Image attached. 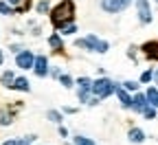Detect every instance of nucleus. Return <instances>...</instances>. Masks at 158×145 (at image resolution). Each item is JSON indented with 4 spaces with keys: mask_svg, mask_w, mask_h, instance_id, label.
I'll return each mask as SVG.
<instances>
[{
    "mask_svg": "<svg viewBox=\"0 0 158 145\" xmlns=\"http://www.w3.org/2000/svg\"><path fill=\"white\" fill-rule=\"evenodd\" d=\"M2 145H20V139H11V141H5Z\"/></svg>",
    "mask_w": 158,
    "mask_h": 145,
    "instance_id": "nucleus-29",
    "label": "nucleus"
},
{
    "mask_svg": "<svg viewBox=\"0 0 158 145\" xmlns=\"http://www.w3.org/2000/svg\"><path fill=\"white\" fill-rule=\"evenodd\" d=\"M53 123H62V112H57V110H48V114H46Z\"/></svg>",
    "mask_w": 158,
    "mask_h": 145,
    "instance_id": "nucleus-18",
    "label": "nucleus"
},
{
    "mask_svg": "<svg viewBox=\"0 0 158 145\" xmlns=\"http://www.w3.org/2000/svg\"><path fill=\"white\" fill-rule=\"evenodd\" d=\"M59 81H62V86L73 88V77H70V75H59Z\"/></svg>",
    "mask_w": 158,
    "mask_h": 145,
    "instance_id": "nucleus-21",
    "label": "nucleus"
},
{
    "mask_svg": "<svg viewBox=\"0 0 158 145\" xmlns=\"http://www.w3.org/2000/svg\"><path fill=\"white\" fill-rule=\"evenodd\" d=\"M11 88H13V90H20V92H29V90H31L27 77H15V81H13V86H11Z\"/></svg>",
    "mask_w": 158,
    "mask_h": 145,
    "instance_id": "nucleus-11",
    "label": "nucleus"
},
{
    "mask_svg": "<svg viewBox=\"0 0 158 145\" xmlns=\"http://www.w3.org/2000/svg\"><path fill=\"white\" fill-rule=\"evenodd\" d=\"M147 106H149V101H147V95H143V92H136V95L132 97V108H134L136 112H143Z\"/></svg>",
    "mask_w": 158,
    "mask_h": 145,
    "instance_id": "nucleus-9",
    "label": "nucleus"
},
{
    "mask_svg": "<svg viewBox=\"0 0 158 145\" xmlns=\"http://www.w3.org/2000/svg\"><path fill=\"white\" fill-rule=\"evenodd\" d=\"M13 7L9 5V2H5V0H0V13H2V15H13Z\"/></svg>",
    "mask_w": 158,
    "mask_h": 145,
    "instance_id": "nucleus-17",
    "label": "nucleus"
},
{
    "mask_svg": "<svg viewBox=\"0 0 158 145\" xmlns=\"http://www.w3.org/2000/svg\"><path fill=\"white\" fill-rule=\"evenodd\" d=\"M75 20V5L73 0H62L53 11H51V22L57 27V29H64L66 24H70Z\"/></svg>",
    "mask_w": 158,
    "mask_h": 145,
    "instance_id": "nucleus-1",
    "label": "nucleus"
},
{
    "mask_svg": "<svg viewBox=\"0 0 158 145\" xmlns=\"http://www.w3.org/2000/svg\"><path fill=\"white\" fill-rule=\"evenodd\" d=\"M116 97H118V101H121L123 108H132V97L127 95L125 88H118V86H116Z\"/></svg>",
    "mask_w": 158,
    "mask_h": 145,
    "instance_id": "nucleus-10",
    "label": "nucleus"
},
{
    "mask_svg": "<svg viewBox=\"0 0 158 145\" xmlns=\"http://www.w3.org/2000/svg\"><path fill=\"white\" fill-rule=\"evenodd\" d=\"M123 88H125V90H130V92H136V90H138V84H136V81H125Z\"/></svg>",
    "mask_w": 158,
    "mask_h": 145,
    "instance_id": "nucleus-25",
    "label": "nucleus"
},
{
    "mask_svg": "<svg viewBox=\"0 0 158 145\" xmlns=\"http://www.w3.org/2000/svg\"><path fill=\"white\" fill-rule=\"evenodd\" d=\"M156 2H158V0H156Z\"/></svg>",
    "mask_w": 158,
    "mask_h": 145,
    "instance_id": "nucleus-33",
    "label": "nucleus"
},
{
    "mask_svg": "<svg viewBox=\"0 0 158 145\" xmlns=\"http://www.w3.org/2000/svg\"><path fill=\"white\" fill-rule=\"evenodd\" d=\"M75 44H77L79 49H84V51L97 53V46H99V37H97V35H86V37H79Z\"/></svg>",
    "mask_w": 158,
    "mask_h": 145,
    "instance_id": "nucleus-7",
    "label": "nucleus"
},
{
    "mask_svg": "<svg viewBox=\"0 0 158 145\" xmlns=\"http://www.w3.org/2000/svg\"><path fill=\"white\" fill-rule=\"evenodd\" d=\"M48 46H51V49H55V51H62V49H64V42H62V37L55 33V35H51V37H48Z\"/></svg>",
    "mask_w": 158,
    "mask_h": 145,
    "instance_id": "nucleus-15",
    "label": "nucleus"
},
{
    "mask_svg": "<svg viewBox=\"0 0 158 145\" xmlns=\"http://www.w3.org/2000/svg\"><path fill=\"white\" fill-rule=\"evenodd\" d=\"M7 2H9V5H11L15 11H20V2H22V0H7Z\"/></svg>",
    "mask_w": 158,
    "mask_h": 145,
    "instance_id": "nucleus-28",
    "label": "nucleus"
},
{
    "mask_svg": "<svg viewBox=\"0 0 158 145\" xmlns=\"http://www.w3.org/2000/svg\"><path fill=\"white\" fill-rule=\"evenodd\" d=\"M33 64H35V55H33L31 51H20V53L15 55V66H18V68L31 70Z\"/></svg>",
    "mask_w": 158,
    "mask_h": 145,
    "instance_id": "nucleus-5",
    "label": "nucleus"
},
{
    "mask_svg": "<svg viewBox=\"0 0 158 145\" xmlns=\"http://www.w3.org/2000/svg\"><path fill=\"white\" fill-rule=\"evenodd\" d=\"M13 81H15L13 70H5V73H2V77H0V84H2L5 88H11V86H13Z\"/></svg>",
    "mask_w": 158,
    "mask_h": 145,
    "instance_id": "nucleus-14",
    "label": "nucleus"
},
{
    "mask_svg": "<svg viewBox=\"0 0 158 145\" xmlns=\"http://www.w3.org/2000/svg\"><path fill=\"white\" fill-rule=\"evenodd\" d=\"M75 31H77V27H75V22H70V24H66V27L62 29V33H64V35H70V33H75Z\"/></svg>",
    "mask_w": 158,
    "mask_h": 145,
    "instance_id": "nucleus-26",
    "label": "nucleus"
},
{
    "mask_svg": "<svg viewBox=\"0 0 158 145\" xmlns=\"http://www.w3.org/2000/svg\"><path fill=\"white\" fill-rule=\"evenodd\" d=\"M59 134H62V136H64V139H66V136H68V130H66V128H64V126H59Z\"/></svg>",
    "mask_w": 158,
    "mask_h": 145,
    "instance_id": "nucleus-30",
    "label": "nucleus"
},
{
    "mask_svg": "<svg viewBox=\"0 0 158 145\" xmlns=\"http://www.w3.org/2000/svg\"><path fill=\"white\" fill-rule=\"evenodd\" d=\"M143 117H145V119H156V108H154V106H147V108L143 110Z\"/></svg>",
    "mask_w": 158,
    "mask_h": 145,
    "instance_id": "nucleus-22",
    "label": "nucleus"
},
{
    "mask_svg": "<svg viewBox=\"0 0 158 145\" xmlns=\"http://www.w3.org/2000/svg\"><path fill=\"white\" fill-rule=\"evenodd\" d=\"M75 145H94V143L88 136H75Z\"/></svg>",
    "mask_w": 158,
    "mask_h": 145,
    "instance_id": "nucleus-19",
    "label": "nucleus"
},
{
    "mask_svg": "<svg viewBox=\"0 0 158 145\" xmlns=\"http://www.w3.org/2000/svg\"><path fill=\"white\" fill-rule=\"evenodd\" d=\"M132 5V0H101V9L106 13H121Z\"/></svg>",
    "mask_w": 158,
    "mask_h": 145,
    "instance_id": "nucleus-3",
    "label": "nucleus"
},
{
    "mask_svg": "<svg viewBox=\"0 0 158 145\" xmlns=\"http://www.w3.org/2000/svg\"><path fill=\"white\" fill-rule=\"evenodd\" d=\"M79 90H77V97L81 103H88L90 101V92H92V79L90 77H79Z\"/></svg>",
    "mask_w": 158,
    "mask_h": 145,
    "instance_id": "nucleus-4",
    "label": "nucleus"
},
{
    "mask_svg": "<svg viewBox=\"0 0 158 145\" xmlns=\"http://www.w3.org/2000/svg\"><path fill=\"white\" fill-rule=\"evenodd\" d=\"M136 13H138V20H141L143 24L152 22V11H149V2H147V0H136Z\"/></svg>",
    "mask_w": 158,
    "mask_h": 145,
    "instance_id": "nucleus-6",
    "label": "nucleus"
},
{
    "mask_svg": "<svg viewBox=\"0 0 158 145\" xmlns=\"http://www.w3.org/2000/svg\"><path fill=\"white\" fill-rule=\"evenodd\" d=\"M154 79V73L152 70H145L143 75H141V81H143V84H147V81H152Z\"/></svg>",
    "mask_w": 158,
    "mask_h": 145,
    "instance_id": "nucleus-27",
    "label": "nucleus"
},
{
    "mask_svg": "<svg viewBox=\"0 0 158 145\" xmlns=\"http://www.w3.org/2000/svg\"><path fill=\"white\" fill-rule=\"evenodd\" d=\"M110 44L106 42V40H99V46H97V53H108Z\"/></svg>",
    "mask_w": 158,
    "mask_h": 145,
    "instance_id": "nucleus-24",
    "label": "nucleus"
},
{
    "mask_svg": "<svg viewBox=\"0 0 158 145\" xmlns=\"http://www.w3.org/2000/svg\"><path fill=\"white\" fill-rule=\"evenodd\" d=\"M154 81H156V84H158V68L154 70Z\"/></svg>",
    "mask_w": 158,
    "mask_h": 145,
    "instance_id": "nucleus-31",
    "label": "nucleus"
},
{
    "mask_svg": "<svg viewBox=\"0 0 158 145\" xmlns=\"http://www.w3.org/2000/svg\"><path fill=\"white\" fill-rule=\"evenodd\" d=\"M11 121H13V117L9 112H0V126H9Z\"/></svg>",
    "mask_w": 158,
    "mask_h": 145,
    "instance_id": "nucleus-20",
    "label": "nucleus"
},
{
    "mask_svg": "<svg viewBox=\"0 0 158 145\" xmlns=\"http://www.w3.org/2000/svg\"><path fill=\"white\" fill-rule=\"evenodd\" d=\"M143 51L149 59H158V42H147L143 44Z\"/></svg>",
    "mask_w": 158,
    "mask_h": 145,
    "instance_id": "nucleus-12",
    "label": "nucleus"
},
{
    "mask_svg": "<svg viewBox=\"0 0 158 145\" xmlns=\"http://www.w3.org/2000/svg\"><path fill=\"white\" fill-rule=\"evenodd\" d=\"M147 101H149V106L158 108V90L156 88H149L147 90Z\"/></svg>",
    "mask_w": 158,
    "mask_h": 145,
    "instance_id": "nucleus-16",
    "label": "nucleus"
},
{
    "mask_svg": "<svg viewBox=\"0 0 158 145\" xmlns=\"http://www.w3.org/2000/svg\"><path fill=\"white\" fill-rule=\"evenodd\" d=\"M92 92L99 99H106L112 92H116V84H114L112 79H108V77H99L97 81H92Z\"/></svg>",
    "mask_w": 158,
    "mask_h": 145,
    "instance_id": "nucleus-2",
    "label": "nucleus"
},
{
    "mask_svg": "<svg viewBox=\"0 0 158 145\" xmlns=\"http://www.w3.org/2000/svg\"><path fill=\"white\" fill-rule=\"evenodd\" d=\"M2 59H5V55H2V51H0V64H2Z\"/></svg>",
    "mask_w": 158,
    "mask_h": 145,
    "instance_id": "nucleus-32",
    "label": "nucleus"
},
{
    "mask_svg": "<svg viewBox=\"0 0 158 145\" xmlns=\"http://www.w3.org/2000/svg\"><path fill=\"white\" fill-rule=\"evenodd\" d=\"M33 70H35V75H37V77H46V75H48V62H46V57H44V55H37V57H35Z\"/></svg>",
    "mask_w": 158,
    "mask_h": 145,
    "instance_id": "nucleus-8",
    "label": "nucleus"
},
{
    "mask_svg": "<svg viewBox=\"0 0 158 145\" xmlns=\"http://www.w3.org/2000/svg\"><path fill=\"white\" fill-rule=\"evenodd\" d=\"M48 0H40V2H37V13H46L48 11Z\"/></svg>",
    "mask_w": 158,
    "mask_h": 145,
    "instance_id": "nucleus-23",
    "label": "nucleus"
},
{
    "mask_svg": "<svg viewBox=\"0 0 158 145\" xmlns=\"http://www.w3.org/2000/svg\"><path fill=\"white\" fill-rule=\"evenodd\" d=\"M127 136H130L132 143H143V141H145V132H143L141 128H132Z\"/></svg>",
    "mask_w": 158,
    "mask_h": 145,
    "instance_id": "nucleus-13",
    "label": "nucleus"
}]
</instances>
